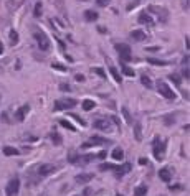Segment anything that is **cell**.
I'll return each mask as SVG.
<instances>
[{"mask_svg":"<svg viewBox=\"0 0 190 196\" xmlns=\"http://www.w3.org/2000/svg\"><path fill=\"white\" fill-rule=\"evenodd\" d=\"M78 101L73 97H65V99H58V101H55L53 104V109L55 111H68V109H73Z\"/></svg>","mask_w":190,"mask_h":196,"instance_id":"cell-1","label":"cell"},{"mask_svg":"<svg viewBox=\"0 0 190 196\" xmlns=\"http://www.w3.org/2000/svg\"><path fill=\"white\" fill-rule=\"evenodd\" d=\"M33 36H35L36 45H38V48H40L41 51H48V50H50V45H51V43H50V40H48V36H46L41 30H35Z\"/></svg>","mask_w":190,"mask_h":196,"instance_id":"cell-2","label":"cell"},{"mask_svg":"<svg viewBox=\"0 0 190 196\" xmlns=\"http://www.w3.org/2000/svg\"><path fill=\"white\" fill-rule=\"evenodd\" d=\"M116 51L119 53V58L122 61H131L132 55H131V46L126 45V43H117L116 45Z\"/></svg>","mask_w":190,"mask_h":196,"instance_id":"cell-3","label":"cell"},{"mask_svg":"<svg viewBox=\"0 0 190 196\" xmlns=\"http://www.w3.org/2000/svg\"><path fill=\"white\" fill-rule=\"evenodd\" d=\"M164 152H165V142L159 140V137H155L154 140V157L155 160H164Z\"/></svg>","mask_w":190,"mask_h":196,"instance_id":"cell-4","label":"cell"},{"mask_svg":"<svg viewBox=\"0 0 190 196\" xmlns=\"http://www.w3.org/2000/svg\"><path fill=\"white\" fill-rule=\"evenodd\" d=\"M157 89H159V92L162 94L165 99H175V92L164 83V81H159V83H157Z\"/></svg>","mask_w":190,"mask_h":196,"instance_id":"cell-5","label":"cell"},{"mask_svg":"<svg viewBox=\"0 0 190 196\" xmlns=\"http://www.w3.org/2000/svg\"><path fill=\"white\" fill-rule=\"evenodd\" d=\"M18 190H20V180L15 176V178H12L7 185V196H17Z\"/></svg>","mask_w":190,"mask_h":196,"instance_id":"cell-6","label":"cell"},{"mask_svg":"<svg viewBox=\"0 0 190 196\" xmlns=\"http://www.w3.org/2000/svg\"><path fill=\"white\" fill-rule=\"evenodd\" d=\"M56 170H58V166H55L51 163H45V165L38 166V175L40 176H48V175L53 173V171H56Z\"/></svg>","mask_w":190,"mask_h":196,"instance_id":"cell-7","label":"cell"},{"mask_svg":"<svg viewBox=\"0 0 190 196\" xmlns=\"http://www.w3.org/2000/svg\"><path fill=\"white\" fill-rule=\"evenodd\" d=\"M94 129H98V130H111V119H98V120H94Z\"/></svg>","mask_w":190,"mask_h":196,"instance_id":"cell-8","label":"cell"},{"mask_svg":"<svg viewBox=\"0 0 190 196\" xmlns=\"http://www.w3.org/2000/svg\"><path fill=\"white\" fill-rule=\"evenodd\" d=\"M30 112V106L28 104H25V106H22L20 109H17L15 111V119L18 122H22V120H25V116Z\"/></svg>","mask_w":190,"mask_h":196,"instance_id":"cell-9","label":"cell"},{"mask_svg":"<svg viewBox=\"0 0 190 196\" xmlns=\"http://www.w3.org/2000/svg\"><path fill=\"white\" fill-rule=\"evenodd\" d=\"M93 178H94L93 173H81V175H76L74 181H76L78 185H86V183H89Z\"/></svg>","mask_w":190,"mask_h":196,"instance_id":"cell-10","label":"cell"},{"mask_svg":"<svg viewBox=\"0 0 190 196\" xmlns=\"http://www.w3.org/2000/svg\"><path fill=\"white\" fill-rule=\"evenodd\" d=\"M139 23H142V25H149V27H152V25H154V20H152V17H150L147 12H142L141 15H139Z\"/></svg>","mask_w":190,"mask_h":196,"instance_id":"cell-11","label":"cell"},{"mask_svg":"<svg viewBox=\"0 0 190 196\" xmlns=\"http://www.w3.org/2000/svg\"><path fill=\"white\" fill-rule=\"evenodd\" d=\"M116 175L117 176H124V175H127L131 171V163H122L121 166H116Z\"/></svg>","mask_w":190,"mask_h":196,"instance_id":"cell-12","label":"cell"},{"mask_svg":"<svg viewBox=\"0 0 190 196\" xmlns=\"http://www.w3.org/2000/svg\"><path fill=\"white\" fill-rule=\"evenodd\" d=\"M131 38H132V40H136V41H144V40H147L146 33L142 31V30H134V31H131Z\"/></svg>","mask_w":190,"mask_h":196,"instance_id":"cell-13","label":"cell"},{"mask_svg":"<svg viewBox=\"0 0 190 196\" xmlns=\"http://www.w3.org/2000/svg\"><path fill=\"white\" fill-rule=\"evenodd\" d=\"M159 176H160V180H162V181L169 183L170 178H172V173H170L169 168H160V170H159Z\"/></svg>","mask_w":190,"mask_h":196,"instance_id":"cell-14","label":"cell"},{"mask_svg":"<svg viewBox=\"0 0 190 196\" xmlns=\"http://www.w3.org/2000/svg\"><path fill=\"white\" fill-rule=\"evenodd\" d=\"M98 17L99 15L94 10H86V12H84V20H86V22H96Z\"/></svg>","mask_w":190,"mask_h":196,"instance_id":"cell-15","label":"cell"},{"mask_svg":"<svg viewBox=\"0 0 190 196\" xmlns=\"http://www.w3.org/2000/svg\"><path fill=\"white\" fill-rule=\"evenodd\" d=\"M109 73H111V76H112V79L116 81L117 84H121V83H122V79H121V74L117 73V69L114 68V66H109Z\"/></svg>","mask_w":190,"mask_h":196,"instance_id":"cell-16","label":"cell"},{"mask_svg":"<svg viewBox=\"0 0 190 196\" xmlns=\"http://www.w3.org/2000/svg\"><path fill=\"white\" fill-rule=\"evenodd\" d=\"M81 107L84 109V111H93V109L96 107V102L91 101V99H84L83 104H81Z\"/></svg>","mask_w":190,"mask_h":196,"instance_id":"cell-17","label":"cell"},{"mask_svg":"<svg viewBox=\"0 0 190 196\" xmlns=\"http://www.w3.org/2000/svg\"><path fill=\"white\" fill-rule=\"evenodd\" d=\"M112 158H114V160H117V161L124 158V152H122L121 147H116V149L112 150Z\"/></svg>","mask_w":190,"mask_h":196,"instance_id":"cell-18","label":"cell"},{"mask_svg":"<svg viewBox=\"0 0 190 196\" xmlns=\"http://www.w3.org/2000/svg\"><path fill=\"white\" fill-rule=\"evenodd\" d=\"M146 194H147V186L146 185H141L134 190V196H146Z\"/></svg>","mask_w":190,"mask_h":196,"instance_id":"cell-19","label":"cell"},{"mask_svg":"<svg viewBox=\"0 0 190 196\" xmlns=\"http://www.w3.org/2000/svg\"><path fill=\"white\" fill-rule=\"evenodd\" d=\"M60 125H61V127H65V129H68L70 132H74V130H76L73 124H71L70 120H65V119H61V120H60Z\"/></svg>","mask_w":190,"mask_h":196,"instance_id":"cell-20","label":"cell"},{"mask_svg":"<svg viewBox=\"0 0 190 196\" xmlns=\"http://www.w3.org/2000/svg\"><path fill=\"white\" fill-rule=\"evenodd\" d=\"M50 138L53 140L55 145H61V142H63V140H61V137H60V133H58V132H51V133H50Z\"/></svg>","mask_w":190,"mask_h":196,"instance_id":"cell-21","label":"cell"},{"mask_svg":"<svg viewBox=\"0 0 190 196\" xmlns=\"http://www.w3.org/2000/svg\"><path fill=\"white\" fill-rule=\"evenodd\" d=\"M3 155L12 157V155H18V150L13 149V147H3Z\"/></svg>","mask_w":190,"mask_h":196,"instance_id":"cell-22","label":"cell"},{"mask_svg":"<svg viewBox=\"0 0 190 196\" xmlns=\"http://www.w3.org/2000/svg\"><path fill=\"white\" fill-rule=\"evenodd\" d=\"M41 10H43V7H41V2H36L35 8H33V15H35L36 18L41 17Z\"/></svg>","mask_w":190,"mask_h":196,"instance_id":"cell-23","label":"cell"},{"mask_svg":"<svg viewBox=\"0 0 190 196\" xmlns=\"http://www.w3.org/2000/svg\"><path fill=\"white\" fill-rule=\"evenodd\" d=\"M147 63L155 64V66H167V61H160V59H155V58H147Z\"/></svg>","mask_w":190,"mask_h":196,"instance_id":"cell-24","label":"cell"},{"mask_svg":"<svg viewBox=\"0 0 190 196\" xmlns=\"http://www.w3.org/2000/svg\"><path fill=\"white\" fill-rule=\"evenodd\" d=\"M91 143H104V145H106V143H111V142L106 140V138H103V137L93 135V137H91Z\"/></svg>","mask_w":190,"mask_h":196,"instance_id":"cell-25","label":"cell"},{"mask_svg":"<svg viewBox=\"0 0 190 196\" xmlns=\"http://www.w3.org/2000/svg\"><path fill=\"white\" fill-rule=\"evenodd\" d=\"M121 69H122V73H124L126 76H131V78L136 74V73H134V69L129 68V66H126V64H122V66H121Z\"/></svg>","mask_w":190,"mask_h":196,"instance_id":"cell-26","label":"cell"},{"mask_svg":"<svg viewBox=\"0 0 190 196\" xmlns=\"http://www.w3.org/2000/svg\"><path fill=\"white\" fill-rule=\"evenodd\" d=\"M141 83L144 84L146 88H152V81H150V78H149V76H146V74L141 78Z\"/></svg>","mask_w":190,"mask_h":196,"instance_id":"cell-27","label":"cell"},{"mask_svg":"<svg viewBox=\"0 0 190 196\" xmlns=\"http://www.w3.org/2000/svg\"><path fill=\"white\" fill-rule=\"evenodd\" d=\"M10 43H12V45H17V43H18V33L15 30L10 31Z\"/></svg>","mask_w":190,"mask_h":196,"instance_id":"cell-28","label":"cell"},{"mask_svg":"<svg viewBox=\"0 0 190 196\" xmlns=\"http://www.w3.org/2000/svg\"><path fill=\"white\" fill-rule=\"evenodd\" d=\"M122 114H124V119H126V122H127V124H132V117H131L129 111H127V107H122Z\"/></svg>","mask_w":190,"mask_h":196,"instance_id":"cell-29","label":"cell"},{"mask_svg":"<svg viewBox=\"0 0 190 196\" xmlns=\"http://www.w3.org/2000/svg\"><path fill=\"white\" fill-rule=\"evenodd\" d=\"M116 168V165H112V163H103V165H99V170L104 171V170H114Z\"/></svg>","mask_w":190,"mask_h":196,"instance_id":"cell-30","label":"cell"},{"mask_svg":"<svg viewBox=\"0 0 190 196\" xmlns=\"http://www.w3.org/2000/svg\"><path fill=\"white\" fill-rule=\"evenodd\" d=\"M134 133H136V138H137V140H141V138H142V135H141V124H139V122H136Z\"/></svg>","mask_w":190,"mask_h":196,"instance_id":"cell-31","label":"cell"},{"mask_svg":"<svg viewBox=\"0 0 190 196\" xmlns=\"http://www.w3.org/2000/svg\"><path fill=\"white\" fill-rule=\"evenodd\" d=\"M170 79L175 83V86H180V84H182V79H180L179 74H170Z\"/></svg>","mask_w":190,"mask_h":196,"instance_id":"cell-32","label":"cell"},{"mask_svg":"<svg viewBox=\"0 0 190 196\" xmlns=\"http://www.w3.org/2000/svg\"><path fill=\"white\" fill-rule=\"evenodd\" d=\"M71 119H74V120H76V122H79V124H81V125H83V127H84V125H86V122H84V120H83V119H81V117H78V116H76V114H71Z\"/></svg>","mask_w":190,"mask_h":196,"instance_id":"cell-33","label":"cell"},{"mask_svg":"<svg viewBox=\"0 0 190 196\" xmlns=\"http://www.w3.org/2000/svg\"><path fill=\"white\" fill-rule=\"evenodd\" d=\"M53 69H58V71H61V73H65V71H66V68L63 64H60V63H53Z\"/></svg>","mask_w":190,"mask_h":196,"instance_id":"cell-34","label":"cell"},{"mask_svg":"<svg viewBox=\"0 0 190 196\" xmlns=\"http://www.w3.org/2000/svg\"><path fill=\"white\" fill-rule=\"evenodd\" d=\"M109 2H111V0H96V3H98L99 7H108Z\"/></svg>","mask_w":190,"mask_h":196,"instance_id":"cell-35","label":"cell"},{"mask_svg":"<svg viewBox=\"0 0 190 196\" xmlns=\"http://www.w3.org/2000/svg\"><path fill=\"white\" fill-rule=\"evenodd\" d=\"M93 71H94L96 74H99V76H101L103 79H106V73H104V71H103L101 68H96V69H93Z\"/></svg>","mask_w":190,"mask_h":196,"instance_id":"cell-36","label":"cell"},{"mask_svg":"<svg viewBox=\"0 0 190 196\" xmlns=\"http://www.w3.org/2000/svg\"><path fill=\"white\" fill-rule=\"evenodd\" d=\"M76 81H78V83H84V76L83 74H76Z\"/></svg>","mask_w":190,"mask_h":196,"instance_id":"cell-37","label":"cell"},{"mask_svg":"<svg viewBox=\"0 0 190 196\" xmlns=\"http://www.w3.org/2000/svg\"><path fill=\"white\" fill-rule=\"evenodd\" d=\"M182 74H184V78H187V79H188V76H190L188 68H184V69H182Z\"/></svg>","mask_w":190,"mask_h":196,"instance_id":"cell-38","label":"cell"},{"mask_svg":"<svg viewBox=\"0 0 190 196\" xmlns=\"http://www.w3.org/2000/svg\"><path fill=\"white\" fill-rule=\"evenodd\" d=\"M137 3H139V0H134V3H131V5H129V7H127V10H132V7H136V5H137Z\"/></svg>","mask_w":190,"mask_h":196,"instance_id":"cell-39","label":"cell"},{"mask_svg":"<svg viewBox=\"0 0 190 196\" xmlns=\"http://www.w3.org/2000/svg\"><path fill=\"white\" fill-rule=\"evenodd\" d=\"M60 88H61V91H70V86L68 84H61Z\"/></svg>","mask_w":190,"mask_h":196,"instance_id":"cell-40","label":"cell"},{"mask_svg":"<svg viewBox=\"0 0 190 196\" xmlns=\"http://www.w3.org/2000/svg\"><path fill=\"white\" fill-rule=\"evenodd\" d=\"M185 46H187V50H188V48H190V41H188V36L185 38Z\"/></svg>","mask_w":190,"mask_h":196,"instance_id":"cell-41","label":"cell"},{"mask_svg":"<svg viewBox=\"0 0 190 196\" xmlns=\"http://www.w3.org/2000/svg\"><path fill=\"white\" fill-rule=\"evenodd\" d=\"M139 163H141V165H146L147 160H146V158H139Z\"/></svg>","mask_w":190,"mask_h":196,"instance_id":"cell-42","label":"cell"},{"mask_svg":"<svg viewBox=\"0 0 190 196\" xmlns=\"http://www.w3.org/2000/svg\"><path fill=\"white\" fill-rule=\"evenodd\" d=\"M184 64H188V55H187V56H185V58H184Z\"/></svg>","mask_w":190,"mask_h":196,"instance_id":"cell-43","label":"cell"},{"mask_svg":"<svg viewBox=\"0 0 190 196\" xmlns=\"http://www.w3.org/2000/svg\"><path fill=\"white\" fill-rule=\"evenodd\" d=\"M2 53H3V45L0 43V55H2Z\"/></svg>","mask_w":190,"mask_h":196,"instance_id":"cell-44","label":"cell"},{"mask_svg":"<svg viewBox=\"0 0 190 196\" xmlns=\"http://www.w3.org/2000/svg\"><path fill=\"white\" fill-rule=\"evenodd\" d=\"M79 2H86V0H79Z\"/></svg>","mask_w":190,"mask_h":196,"instance_id":"cell-45","label":"cell"},{"mask_svg":"<svg viewBox=\"0 0 190 196\" xmlns=\"http://www.w3.org/2000/svg\"><path fill=\"white\" fill-rule=\"evenodd\" d=\"M117 196H122V194H117Z\"/></svg>","mask_w":190,"mask_h":196,"instance_id":"cell-46","label":"cell"}]
</instances>
